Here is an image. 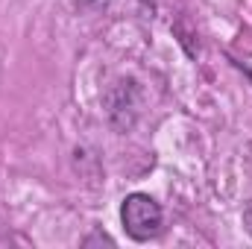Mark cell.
Here are the masks:
<instances>
[{"instance_id": "1", "label": "cell", "mask_w": 252, "mask_h": 249, "mask_svg": "<svg viewBox=\"0 0 252 249\" xmlns=\"http://www.w3.org/2000/svg\"><path fill=\"white\" fill-rule=\"evenodd\" d=\"M121 223L132 241L147 244V241L158 238L164 214H161V205L150 193H129L121 205Z\"/></svg>"}, {"instance_id": "2", "label": "cell", "mask_w": 252, "mask_h": 249, "mask_svg": "<svg viewBox=\"0 0 252 249\" xmlns=\"http://www.w3.org/2000/svg\"><path fill=\"white\" fill-rule=\"evenodd\" d=\"M103 109L109 124L118 132H129L138 115H141V88L135 79H118L115 85H109V91L103 94Z\"/></svg>"}, {"instance_id": "3", "label": "cell", "mask_w": 252, "mask_h": 249, "mask_svg": "<svg viewBox=\"0 0 252 249\" xmlns=\"http://www.w3.org/2000/svg\"><path fill=\"white\" fill-rule=\"evenodd\" d=\"M115 0H76V9L79 12H103V9H109Z\"/></svg>"}, {"instance_id": "4", "label": "cell", "mask_w": 252, "mask_h": 249, "mask_svg": "<svg viewBox=\"0 0 252 249\" xmlns=\"http://www.w3.org/2000/svg\"><path fill=\"white\" fill-rule=\"evenodd\" d=\"M244 229L252 235V199L244 205Z\"/></svg>"}]
</instances>
